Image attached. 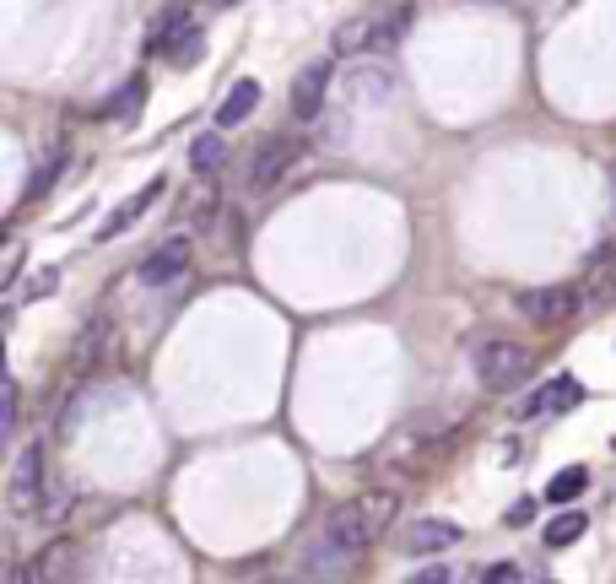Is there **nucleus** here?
Instances as JSON below:
<instances>
[{
  "label": "nucleus",
  "instance_id": "f257e3e1",
  "mask_svg": "<svg viewBox=\"0 0 616 584\" xmlns=\"http://www.w3.org/2000/svg\"><path fill=\"white\" fill-rule=\"evenodd\" d=\"M395 509H400V498L384 493V487H373V493H357L352 503L330 509V520H325V530H319V541H325L330 552H341V557H352V563H357V557H363L373 541L390 530Z\"/></svg>",
  "mask_w": 616,
  "mask_h": 584
},
{
  "label": "nucleus",
  "instance_id": "7ed1b4c3",
  "mask_svg": "<svg viewBox=\"0 0 616 584\" xmlns=\"http://www.w3.org/2000/svg\"><path fill=\"white\" fill-rule=\"evenodd\" d=\"M44 498H49V476H44V444H28L11 466V482H6V503L17 520L28 514H44Z\"/></svg>",
  "mask_w": 616,
  "mask_h": 584
},
{
  "label": "nucleus",
  "instance_id": "aec40b11",
  "mask_svg": "<svg viewBox=\"0 0 616 584\" xmlns=\"http://www.w3.org/2000/svg\"><path fill=\"white\" fill-rule=\"evenodd\" d=\"M589 298H600V303L616 298V260H606V265H595V271H589Z\"/></svg>",
  "mask_w": 616,
  "mask_h": 584
},
{
  "label": "nucleus",
  "instance_id": "9d476101",
  "mask_svg": "<svg viewBox=\"0 0 616 584\" xmlns=\"http://www.w3.org/2000/svg\"><path fill=\"white\" fill-rule=\"evenodd\" d=\"M325 92H330V65H303V76L292 82V114L303 125H314L319 109H325Z\"/></svg>",
  "mask_w": 616,
  "mask_h": 584
},
{
  "label": "nucleus",
  "instance_id": "39448f33",
  "mask_svg": "<svg viewBox=\"0 0 616 584\" xmlns=\"http://www.w3.org/2000/svg\"><path fill=\"white\" fill-rule=\"evenodd\" d=\"M184 271H190V238H163V244L141 260L136 282L141 287H173Z\"/></svg>",
  "mask_w": 616,
  "mask_h": 584
},
{
  "label": "nucleus",
  "instance_id": "6e6552de",
  "mask_svg": "<svg viewBox=\"0 0 616 584\" xmlns=\"http://www.w3.org/2000/svg\"><path fill=\"white\" fill-rule=\"evenodd\" d=\"M519 309H525L535 325H562L579 314V287H535L519 298Z\"/></svg>",
  "mask_w": 616,
  "mask_h": 584
},
{
  "label": "nucleus",
  "instance_id": "f3484780",
  "mask_svg": "<svg viewBox=\"0 0 616 584\" xmlns=\"http://www.w3.org/2000/svg\"><path fill=\"white\" fill-rule=\"evenodd\" d=\"M141 103H146V82H141V76H136V82H130V87H119V92H114V98H109V103H103V119H109V125H114V119H125V114H136V109H141Z\"/></svg>",
  "mask_w": 616,
  "mask_h": 584
},
{
  "label": "nucleus",
  "instance_id": "393cba45",
  "mask_svg": "<svg viewBox=\"0 0 616 584\" xmlns=\"http://www.w3.org/2000/svg\"><path fill=\"white\" fill-rule=\"evenodd\" d=\"M60 287V271H38L33 276V292H28V298H49V292H55Z\"/></svg>",
  "mask_w": 616,
  "mask_h": 584
},
{
  "label": "nucleus",
  "instance_id": "f03ea898",
  "mask_svg": "<svg viewBox=\"0 0 616 584\" xmlns=\"http://www.w3.org/2000/svg\"><path fill=\"white\" fill-rule=\"evenodd\" d=\"M471 357H476V374L492 395L519 390V384H530V374H535V357L519 347V341H503V336H487Z\"/></svg>",
  "mask_w": 616,
  "mask_h": 584
},
{
  "label": "nucleus",
  "instance_id": "5701e85b",
  "mask_svg": "<svg viewBox=\"0 0 616 584\" xmlns=\"http://www.w3.org/2000/svg\"><path fill=\"white\" fill-rule=\"evenodd\" d=\"M530 520H535V498H519L514 509L503 514V525H514V530H519V525H530Z\"/></svg>",
  "mask_w": 616,
  "mask_h": 584
},
{
  "label": "nucleus",
  "instance_id": "6ab92c4d",
  "mask_svg": "<svg viewBox=\"0 0 616 584\" xmlns=\"http://www.w3.org/2000/svg\"><path fill=\"white\" fill-rule=\"evenodd\" d=\"M584 514L579 509H568V514H557V520L552 525H546V547H568V541H579L584 536Z\"/></svg>",
  "mask_w": 616,
  "mask_h": 584
},
{
  "label": "nucleus",
  "instance_id": "423d86ee",
  "mask_svg": "<svg viewBox=\"0 0 616 584\" xmlns=\"http://www.w3.org/2000/svg\"><path fill=\"white\" fill-rule=\"evenodd\" d=\"M292 163H298L292 136H265L260 146H254V157H249V190H271Z\"/></svg>",
  "mask_w": 616,
  "mask_h": 584
},
{
  "label": "nucleus",
  "instance_id": "dca6fc26",
  "mask_svg": "<svg viewBox=\"0 0 616 584\" xmlns=\"http://www.w3.org/2000/svg\"><path fill=\"white\" fill-rule=\"evenodd\" d=\"M584 487H589V471L584 466H568V471H557L552 482H546V498H552V503H573Z\"/></svg>",
  "mask_w": 616,
  "mask_h": 584
},
{
  "label": "nucleus",
  "instance_id": "2eb2a0df",
  "mask_svg": "<svg viewBox=\"0 0 616 584\" xmlns=\"http://www.w3.org/2000/svg\"><path fill=\"white\" fill-rule=\"evenodd\" d=\"M190 163H195V174H217V168L227 163V141L217 136V130L195 136V146H190Z\"/></svg>",
  "mask_w": 616,
  "mask_h": 584
},
{
  "label": "nucleus",
  "instance_id": "412c9836",
  "mask_svg": "<svg viewBox=\"0 0 616 584\" xmlns=\"http://www.w3.org/2000/svg\"><path fill=\"white\" fill-rule=\"evenodd\" d=\"M406 584H454V568H444V563H427V568H417Z\"/></svg>",
  "mask_w": 616,
  "mask_h": 584
},
{
  "label": "nucleus",
  "instance_id": "4468645a",
  "mask_svg": "<svg viewBox=\"0 0 616 584\" xmlns=\"http://www.w3.org/2000/svg\"><path fill=\"white\" fill-rule=\"evenodd\" d=\"M157 195H163V179H152V184H146V190L136 195V201H125V206H119V211H114V217H109V222H103V238H114V233H125V228H130V222H136V217H141V211H146V206H152V201H157Z\"/></svg>",
  "mask_w": 616,
  "mask_h": 584
},
{
  "label": "nucleus",
  "instance_id": "a878e982",
  "mask_svg": "<svg viewBox=\"0 0 616 584\" xmlns=\"http://www.w3.org/2000/svg\"><path fill=\"white\" fill-rule=\"evenodd\" d=\"M611 184H616V168H611Z\"/></svg>",
  "mask_w": 616,
  "mask_h": 584
},
{
  "label": "nucleus",
  "instance_id": "bb28decb",
  "mask_svg": "<svg viewBox=\"0 0 616 584\" xmlns=\"http://www.w3.org/2000/svg\"><path fill=\"white\" fill-rule=\"evenodd\" d=\"M222 6H227V0H222Z\"/></svg>",
  "mask_w": 616,
  "mask_h": 584
},
{
  "label": "nucleus",
  "instance_id": "0eeeda50",
  "mask_svg": "<svg viewBox=\"0 0 616 584\" xmlns=\"http://www.w3.org/2000/svg\"><path fill=\"white\" fill-rule=\"evenodd\" d=\"M157 49H163L173 65H195L200 49H206V38H200V28L184 17V11H168V17L157 22Z\"/></svg>",
  "mask_w": 616,
  "mask_h": 584
},
{
  "label": "nucleus",
  "instance_id": "ddd939ff",
  "mask_svg": "<svg viewBox=\"0 0 616 584\" xmlns=\"http://www.w3.org/2000/svg\"><path fill=\"white\" fill-rule=\"evenodd\" d=\"M33 574L44 584H71L76 579V547L71 541H49V547L33 557Z\"/></svg>",
  "mask_w": 616,
  "mask_h": 584
},
{
  "label": "nucleus",
  "instance_id": "9b49d317",
  "mask_svg": "<svg viewBox=\"0 0 616 584\" xmlns=\"http://www.w3.org/2000/svg\"><path fill=\"white\" fill-rule=\"evenodd\" d=\"M460 541V525H449V520H417L406 530V557H433V552H444Z\"/></svg>",
  "mask_w": 616,
  "mask_h": 584
},
{
  "label": "nucleus",
  "instance_id": "20e7f679",
  "mask_svg": "<svg viewBox=\"0 0 616 584\" xmlns=\"http://www.w3.org/2000/svg\"><path fill=\"white\" fill-rule=\"evenodd\" d=\"M579 401H584V384L573 379V374H557V379L535 384V390L525 395V406H519V417H525V422H541V417H562V411H573Z\"/></svg>",
  "mask_w": 616,
  "mask_h": 584
},
{
  "label": "nucleus",
  "instance_id": "f8f14e48",
  "mask_svg": "<svg viewBox=\"0 0 616 584\" xmlns=\"http://www.w3.org/2000/svg\"><path fill=\"white\" fill-rule=\"evenodd\" d=\"M254 109H260V82H249V76H244V82H233V87H227V98L217 103V130L244 125Z\"/></svg>",
  "mask_w": 616,
  "mask_h": 584
},
{
  "label": "nucleus",
  "instance_id": "4be33fe9",
  "mask_svg": "<svg viewBox=\"0 0 616 584\" xmlns=\"http://www.w3.org/2000/svg\"><path fill=\"white\" fill-rule=\"evenodd\" d=\"M17 411H22V384L17 379H6V422H0V428H17Z\"/></svg>",
  "mask_w": 616,
  "mask_h": 584
},
{
  "label": "nucleus",
  "instance_id": "b1692460",
  "mask_svg": "<svg viewBox=\"0 0 616 584\" xmlns=\"http://www.w3.org/2000/svg\"><path fill=\"white\" fill-rule=\"evenodd\" d=\"M481 584H519V568H514V563H492Z\"/></svg>",
  "mask_w": 616,
  "mask_h": 584
},
{
  "label": "nucleus",
  "instance_id": "a211bd4d",
  "mask_svg": "<svg viewBox=\"0 0 616 584\" xmlns=\"http://www.w3.org/2000/svg\"><path fill=\"white\" fill-rule=\"evenodd\" d=\"M373 17H352V22H341V33H336V49L341 55H357V49H368L373 44Z\"/></svg>",
  "mask_w": 616,
  "mask_h": 584
},
{
  "label": "nucleus",
  "instance_id": "1a4fd4ad",
  "mask_svg": "<svg viewBox=\"0 0 616 584\" xmlns=\"http://www.w3.org/2000/svg\"><path fill=\"white\" fill-rule=\"evenodd\" d=\"M395 92V82L379 71V65H363V71H346L341 82V109H373V103H384Z\"/></svg>",
  "mask_w": 616,
  "mask_h": 584
}]
</instances>
